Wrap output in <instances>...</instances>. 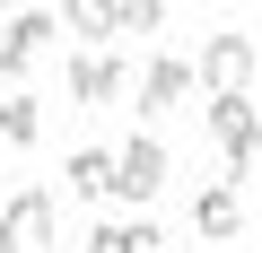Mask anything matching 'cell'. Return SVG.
Segmentation results:
<instances>
[{
    "label": "cell",
    "mask_w": 262,
    "mask_h": 253,
    "mask_svg": "<svg viewBox=\"0 0 262 253\" xmlns=\"http://www.w3.org/2000/svg\"><path fill=\"white\" fill-rule=\"evenodd\" d=\"M253 35H210L201 44V61H192V87H210V96H253Z\"/></svg>",
    "instance_id": "obj_1"
},
{
    "label": "cell",
    "mask_w": 262,
    "mask_h": 253,
    "mask_svg": "<svg viewBox=\"0 0 262 253\" xmlns=\"http://www.w3.org/2000/svg\"><path fill=\"white\" fill-rule=\"evenodd\" d=\"M210 140L227 149V175H245L262 157V105L253 96H210Z\"/></svg>",
    "instance_id": "obj_2"
},
{
    "label": "cell",
    "mask_w": 262,
    "mask_h": 253,
    "mask_svg": "<svg viewBox=\"0 0 262 253\" xmlns=\"http://www.w3.org/2000/svg\"><path fill=\"white\" fill-rule=\"evenodd\" d=\"M122 96H131V70H122L114 53H70V105L105 113V105H122Z\"/></svg>",
    "instance_id": "obj_3"
},
{
    "label": "cell",
    "mask_w": 262,
    "mask_h": 253,
    "mask_svg": "<svg viewBox=\"0 0 262 253\" xmlns=\"http://www.w3.org/2000/svg\"><path fill=\"white\" fill-rule=\"evenodd\" d=\"M166 166H175V157H166V140H149V131H140L131 149H114V192H122V201H149V192L166 183Z\"/></svg>",
    "instance_id": "obj_4"
},
{
    "label": "cell",
    "mask_w": 262,
    "mask_h": 253,
    "mask_svg": "<svg viewBox=\"0 0 262 253\" xmlns=\"http://www.w3.org/2000/svg\"><path fill=\"white\" fill-rule=\"evenodd\" d=\"M0 218H9V236H18V253H35V244H53L61 236V210H53V192L44 183H27L9 210H0Z\"/></svg>",
    "instance_id": "obj_5"
},
{
    "label": "cell",
    "mask_w": 262,
    "mask_h": 253,
    "mask_svg": "<svg viewBox=\"0 0 262 253\" xmlns=\"http://www.w3.org/2000/svg\"><path fill=\"white\" fill-rule=\"evenodd\" d=\"M192 96V61L184 53H158L149 70H140V113H166V105H184Z\"/></svg>",
    "instance_id": "obj_6"
},
{
    "label": "cell",
    "mask_w": 262,
    "mask_h": 253,
    "mask_svg": "<svg viewBox=\"0 0 262 253\" xmlns=\"http://www.w3.org/2000/svg\"><path fill=\"white\" fill-rule=\"evenodd\" d=\"M192 227H201L210 244H227V236H245V201H236V183H210V192L192 201Z\"/></svg>",
    "instance_id": "obj_7"
},
{
    "label": "cell",
    "mask_w": 262,
    "mask_h": 253,
    "mask_svg": "<svg viewBox=\"0 0 262 253\" xmlns=\"http://www.w3.org/2000/svg\"><path fill=\"white\" fill-rule=\"evenodd\" d=\"M44 35H53V9H18V18H9V44H0V79H18Z\"/></svg>",
    "instance_id": "obj_8"
},
{
    "label": "cell",
    "mask_w": 262,
    "mask_h": 253,
    "mask_svg": "<svg viewBox=\"0 0 262 253\" xmlns=\"http://www.w3.org/2000/svg\"><path fill=\"white\" fill-rule=\"evenodd\" d=\"M70 192H79V201L114 192V149H70Z\"/></svg>",
    "instance_id": "obj_9"
},
{
    "label": "cell",
    "mask_w": 262,
    "mask_h": 253,
    "mask_svg": "<svg viewBox=\"0 0 262 253\" xmlns=\"http://www.w3.org/2000/svg\"><path fill=\"white\" fill-rule=\"evenodd\" d=\"M35 131H44L35 96H0V140H9V149H35Z\"/></svg>",
    "instance_id": "obj_10"
},
{
    "label": "cell",
    "mask_w": 262,
    "mask_h": 253,
    "mask_svg": "<svg viewBox=\"0 0 262 253\" xmlns=\"http://www.w3.org/2000/svg\"><path fill=\"white\" fill-rule=\"evenodd\" d=\"M166 27V0H114V35H158Z\"/></svg>",
    "instance_id": "obj_11"
},
{
    "label": "cell",
    "mask_w": 262,
    "mask_h": 253,
    "mask_svg": "<svg viewBox=\"0 0 262 253\" xmlns=\"http://www.w3.org/2000/svg\"><path fill=\"white\" fill-rule=\"evenodd\" d=\"M53 27H70V35H88V44H96V35H114V9H105V0H70Z\"/></svg>",
    "instance_id": "obj_12"
},
{
    "label": "cell",
    "mask_w": 262,
    "mask_h": 253,
    "mask_svg": "<svg viewBox=\"0 0 262 253\" xmlns=\"http://www.w3.org/2000/svg\"><path fill=\"white\" fill-rule=\"evenodd\" d=\"M158 244H166V236H158L149 218H140V227H122V253H158Z\"/></svg>",
    "instance_id": "obj_13"
},
{
    "label": "cell",
    "mask_w": 262,
    "mask_h": 253,
    "mask_svg": "<svg viewBox=\"0 0 262 253\" xmlns=\"http://www.w3.org/2000/svg\"><path fill=\"white\" fill-rule=\"evenodd\" d=\"M79 253H122V227H88V236H79Z\"/></svg>",
    "instance_id": "obj_14"
},
{
    "label": "cell",
    "mask_w": 262,
    "mask_h": 253,
    "mask_svg": "<svg viewBox=\"0 0 262 253\" xmlns=\"http://www.w3.org/2000/svg\"><path fill=\"white\" fill-rule=\"evenodd\" d=\"M0 253H18V236H9V218H0Z\"/></svg>",
    "instance_id": "obj_15"
},
{
    "label": "cell",
    "mask_w": 262,
    "mask_h": 253,
    "mask_svg": "<svg viewBox=\"0 0 262 253\" xmlns=\"http://www.w3.org/2000/svg\"><path fill=\"white\" fill-rule=\"evenodd\" d=\"M0 44H9V18H0Z\"/></svg>",
    "instance_id": "obj_16"
}]
</instances>
